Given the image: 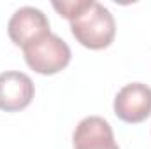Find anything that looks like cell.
I'll list each match as a JSON object with an SVG mask.
<instances>
[{
	"label": "cell",
	"mask_w": 151,
	"mask_h": 149,
	"mask_svg": "<svg viewBox=\"0 0 151 149\" xmlns=\"http://www.w3.org/2000/svg\"><path fill=\"white\" fill-rule=\"evenodd\" d=\"M7 34L18 47L23 49L25 46L40 39L42 35L51 34L49 19L37 7L32 5L19 7L7 23Z\"/></svg>",
	"instance_id": "cell-4"
},
{
	"label": "cell",
	"mask_w": 151,
	"mask_h": 149,
	"mask_svg": "<svg viewBox=\"0 0 151 149\" xmlns=\"http://www.w3.org/2000/svg\"><path fill=\"white\" fill-rule=\"evenodd\" d=\"M72 146L74 149H119L109 121L100 116H88L77 123Z\"/></svg>",
	"instance_id": "cell-6"
},
{
	"label": "cell",
	"mask_w": 151,
	"mask_h": 149,
	"mask_svg": "<svg viewBox=\"0 0 151 149\" xmlns=\"http://www.w3.org/2000/svg\"><path fill=\"white\" fill-rule=\"evenodd\" d=\"M88 2L90 0H62V2H53V7L62 18L72 21L76 16L88 5Z\"/></svg>",
	"instance_id": "cell-7"
},
{
	"label": "cell",
	"mask_w": 151,
	"mask_h": 149,
	"mask_svg": "<svg viewBox=\"0 0 151 149\" xmlns=\"http://www.w3.org/2000/svg\"><path fill=\"white\" fill-rule=\"evenodd\" d=\"M113 109L116 117L137 125L151 116V88L144 82L125 84L114 97Z\"/></svg>",
	"instance_id": "cell-3"
},
{
	"label": "cell",
	"mask_w": 151,
	"mask_h": 149,
	"mask_svg": "<svg viewBox=\"0 0 151 149\" xmlns=\"http://www.w3.org/2000/svg\"><path fill=\"white\" fill-rule=\"evenodd\" d=\"M27 65L40 75H55L67 69L72 53L69 44L55 34H46L23 47Z\"/></svg>",
	"instance_id": "cell-2"
},
{
	"label": "cell",
	"mask_w": 151,
	"mask_h": 149,
	"mask_svg": "<svg viewBox=\"0 0 151 149\" xmlns=\"http://www.w3.org/2000/svg\"><path fill=\"white\" fill-rule=\"evenodd\" d=\"M34 95L35 86L27 74L18 70H7L0 74V111H23L32 104Z\"/></svg>",
	"instance_id": "cell-5"
},
{
	"label": "cell",
	"mask_w": 151,
	"mask_h": 149,
	"mask_svg": "<svg viewBox=\"0 0 151 149\" xmlns=\"http://www.w3.org/2000/svg\"><path fill=\"white\" fill-rule=\"evenodd\" d=\"M74 39L84 47L99 51L113 44L116 35V21L107 7L90 0L88 5L70 21Z\"/></svg>",
	"instance_id": "cell-1"
}]
</instances>
